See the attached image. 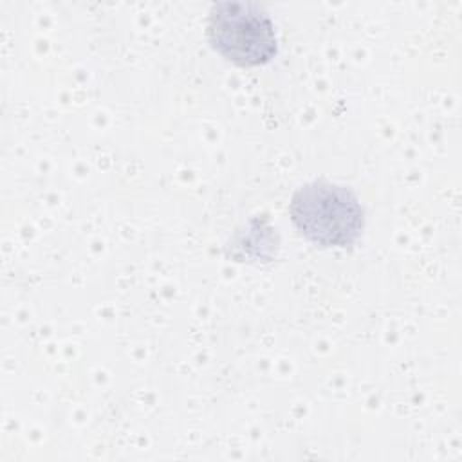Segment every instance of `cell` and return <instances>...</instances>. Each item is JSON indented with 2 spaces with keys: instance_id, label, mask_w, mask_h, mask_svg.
Listing matches in <instances>:
<instances>
[{
  "instance_id": "1",
  "label": "cell",
  "mask_w": 462,
  "mask_h": 462,
  "mask_svg": "<svg viewBox=\"0 0 462 462\" xmlns=\"http://www.w3.org/2000/svg\"><path fill=\"white\" fill-rule=\"evenodd\" d=\"M289 217L298 233L319 247H350L365 227V209L357 195L323 179L307 182L292 193Z\"/></svg>"
},
{
  "instance_id": "2",
  "label": "cell",
  "mask_w": 462,
  "mask_h": 462,
  "mask_svg": "<svg viewBox=\"0 0 462 462\" xmlns=\"http://www.w3.org/2000/svg\"><path fill=\"white\" fill-rule=\"evenodd\" d=\"M206 36L213 51L238 67L269 63L278 52L276 29L256 2H217L209 9Z\"/></svg>"
}]
</instances>
